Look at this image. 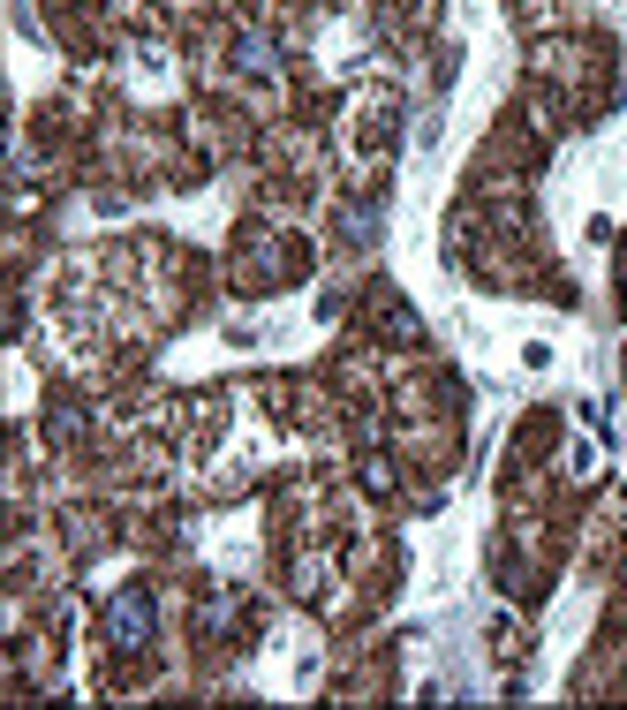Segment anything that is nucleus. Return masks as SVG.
Returning <instances> with one entry per match:
<instances>
[{
  "label": "nucleus",
  "instance_id": "f257e3e1",
  "mask_svg": "<svg viewBox=\"0 0 627 710\" xmlns=\"http://www.w3.org/2000/svg\"><path fill=\"white\" fill-rule=\"evenodd\" d=\"M152 635V612H144V597H121L114 605V643H144Z\"/></svg>",
  "mask_w": 627,
  "mask_h": 710
}]
</instances>
